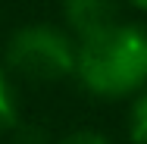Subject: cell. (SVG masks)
Segmentation results:
<instances>
[{"label": "cell", "instance_id": "cell-4", "mask_svg": "<svg viewBox=\"0 0 147 144\" xmlns=\"http://www.w3.org/2000/svg\"><path fill=\"white\" fill-rule=\"evenodd\" d=\"M16 122H19V110H16V97H13V91H9V82H6V75L0 72V132L13 128Z\"/></svg>", "mask_w": 147, "mask_h": 144}, {"label": "cell", "instance_id": "cell-2", "mask_svg": "<svg viewBox=\"0 0 147 144\" xmlns=\"http://www.w3.org/2000/svg\"><path fill=\"white\" fill-rule=\"evenodd\" d=\"M6 59L16 72L28 75L34 82H53V78H63L75 69L78 53L72 50V41L59 28L28 25V28L13 34Z\"/></svg>", "mask_w": 147, "mask_h": 144}, {"label": "cell", "instance_id": "cell-1", "mask_svg": "<svg viewBox=\"0 0 147 144\" xmlns=\"http://www.w3.org/2000/svg\"><path fill=\"white\" fill-rule=\"evenodd\" d=\"M75 72L100 97H122L147 85V31L110 25L82 41Z\"/></svg>", "mask_w": 147, "mask_h": 144}, {"label": "cell", "instance_id": "cell-3", "mask_svg": "<svg viewBox=\"0 0 147 144\" xmlns=\"http://www.w3.org/2000/svg\"><path fill=\"white\" fill-rule=\"evenodd\" d=\"M63 13L82 41L116 25V0H63Z\"/></svg>", "mask_w": 147, "mask_h": 144}, {"label": "cell", "instance_id": "cell-6", "mask_svg": "<svg viewBox=\"0 0 147 144\" xmlns=\"http://www.w3.org/2000/svg\"><path fill=\"white\" fill-rule=\"evenodd\" d=\"M59 144H107L103 135H97V132H75V135H69L66 141Z\"/></svg>", "mask_w": 147, "mask_h": 144}, {"label": "cell", "instance_id": "cell-7", "mask_svg": "<svg viewBox=\"0 0 147 144\" xmlns=\"http://www.w3.org/2000/svg\"><path fill=\"white\" fill-rule=\"evenodd\" d=\"M135 6H141V9H147V0H131Z\"/></svg>", "mask_w": 147, "mask_h": 144}, {"label": "cell", "instance_id": "cell-5", "mask_svg": "<svg viewBox=\"0 0 147 144\" xmlns=\"http://www.w3.org/2000/svg\"><path fill=\"white\" fill-rule=\"evenodd\" d=\"M131 138L138 144H147V91L135 100V110H131Z\"/></svg>", "mask_w": 147, "mask_h": 144}]
</instances>
